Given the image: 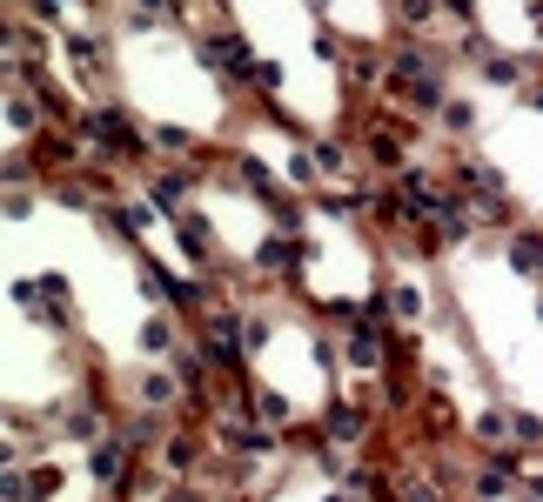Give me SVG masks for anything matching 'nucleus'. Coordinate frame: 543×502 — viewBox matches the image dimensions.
<instances>
[{"label": "nucleus", "mask_w": 543, "mask_h": 502, "mask_svg": "<svg viewBox=\"0 0 543 502\" xmlns=\"http://www.w3.org/2000/svg\"><path fill=\"white\" fill-rule=\"evenodd\" d=\"M81 134L101 141V148H114V154H141V134L128 128V114H81Z\"/></svg>", "instance_id": "f257e3e1"}, {"label": "nucleus", "mask_w": 543, "mask_h": 502, "mask_svg": "<svg viewBox=\"0 0 543 502\" xmlns=\"http://www.w3.org/2000/svg\"><path fill=\"white\" fill-rule=\"evenodd\" d=\"M342 362H349V369H383V349H376V328H369V322L349 328V342H342Z\"/></svg>", "instance_id": "f03ea898"}, {"label": "nucleus", "mask_w": 543, "mask_h": 502, "mask_svg": "<svg viewBox=\"0 0 543 502\" xmlns=\"http://www.w3.org/2000/svg\"><path fill=\"white\" fill-rule=\"evenodd\" d=\"M188 188H195V175H155L148 181V195H155V208H168V215H188Z\"/></svg>", "instance_id": "7ed1b4c3"}, {"label": "nucleus", "mask_w": 543, "mask_h": 502, "mask_svg": "<svg viewBox=\"0 0 543 502\" xmlns=\"http://www.w3.org/2000/svg\"><path fill=\"white\" fill-rule=\"evenodd\" d=\"M88 469H94V476H101V482H114V476H121V469H128V442L101 436V442H94V456H88Z\"/></svg>", "instance_id": "20e7f679"}, {"label": "nucleus", "mask_w": 543, "mask_h": 502, "mask_svg": "<svg viewBox=\"0 0 543 502\" xmlns=\"http://www.w3.org/2000/svg\"><path fill=\"white\" fill-rule=\"evenodd\" d=\"M61 429H68L74 442H101V409H94V402H74V409L61 415Z\"/></svg>", "instance_id": "39448f33"}, {"label": "nucleus", "mask_w": 543, "mask_h": 502, "mask_svg": "<svg viewBox=\"0 0 543 502\" xmlns=\"http://www.w3.org/2000/svg\"><path fill=\"white\" fill-rule=\"evenodd\" d=\"M510 268H523V275H543V235H510Z\"/></svg>", "instance_id": "423d86ee"}, {"label": "nucleus", "mask_w": 543, "mask_h": 502, "mask_svg": "<svg viewBox=\"0 0 543 502\" xmlns=\"http://www.w3.org/2000/svg\"><path fill=\"white\" fill-rule=\"evenodd\" d=\"M135 349H141V355H168V349H175V342H168V322H161V315H148V322H141Z\"/></svg>", "instance_id": "0eeeda50"}, {"label": "nucleus", "mask_w": 543, "mask_h": 502, "mask_svg": "<svg viewBox=\"0 0 543 502\" xmlns=\"http://www.w3.org/2000/svg\"><path fill=\"white\" fill-rule=\"evenodd\" d=\"M483 81H497V88H517V81H523V61H510V54H490V61H483Z\"/></svg>", "instance_id": "6e6552de"}, {"label": "nucleus", "mask_w": 543, "mask_h": 502, "mask_svg": "<svg viewBox=\"0 0 543 502\" xmlns=\"http://www.w3.org/2000/svg\"><path fill=\"white\" fill-rule=\"evenodd\" d=\"M329 436H349V442H356L362 436V409H349V402H336V409H329Z\"/></svg>", "instance_id": "1a4fd4ad"}, {"label": "nucleus", "mask_w": 543, "mask_h": 502, "mask_svg": "<svg viewBox=\"0 0 543 502\" xmlns=\"http://www.w3.org/2000/svg\"><path fill=\"white\" fill-rule=\"evenodd\" d=\"M135 402H141V409H168V402H175V389H168V375H148V382L135 389Z\"/></svg>", "instance_id": "9d476101"}, {"label": "nucleus", "mask_w": 543, "mask_h": 502, "mask_svg": "<svg viewBox=\"0 0 543 502\" xmlns=\"http://www.w3.org/2000/svg\"><path fill=\"white\" fill-rule=\"evenodd\" d=\"M262 262H269V268H295V262H302V248H295L289 235H275V241H262Z\"/></svg>", "instance_id": "9b49d317"}, {"label": "nucleus", "mask_w": 543, "mask_h": 502, "mask_svg": "<svg viewBox=\"0 0 543 502\" xmlns=\"http://www.w3.org/2000/svg\"><path fill=\"white\" fill-rule=\"evenodd\" d=\"M242 81L262 88V94H275V88H282V67H275V61H249V67H242Z\"/></svg>", "instance_id": "f8f14e48"}, {"label": "nucleus", "mask_w": 543, "mask_h": 502, "mask_svg": "<svg viewBox=\"0 0 543 502\" xmlns=\"http://www.w3.org/2000/svg\"><path fill=\"white\" fill-rule=\"evenodd\" d=\"M443 128H450V134H470V128H476V108H470V101H443Z\"/></svg>", "instance_id": "ddd939ff"}, {"label": "nucleus", "mask_w": 543, "mask_h": 502, "mask_svg": "<svg viewBox=\"0 0 543 502\" xmlns=\"http://www.w3.org/2000/svg\"><path fill=\"white\" fill-rule=\"evenodd\" d=\"M161 462H168L175 476H181V469H195V442H188V436H175V442H168V456H161Z\"/></svg>", "instance_id": "4468645a"}, {"label": "nucleus", "mask_w": 543, "mask_h": 502, "mask_svg": "<svg viewBox=\"0 0 543 502\" xmlns=\"http://www.w3.org/2000/svg\"><path fill=\"white\" fill-rule=\"evenodd\" d=\"M510 436H523V442H543V422H537V415H523V409H510Z\"/></svg>", "instance_id": "2eb2a0df"}, {"label": "nucleus", "mask_w": 543, "mask_h": 502, "mask_svg": "<svg viewBox=\"0 0 543 502\" xmlns=\"http://www.w3.org/2000/svg\"><path fill=\"white\" fill-rule=\"evenodd\" d=\"M436 0H403V27H430Z\"/></svg>", "instance_id": "dca6fc26"}, {"label": "nucleus", "mask_w": 543, "mask_h": 502, "mask_svg": "<svg viewBox=\"0 0 543 502\" xmlns=\"http://www.w3.org/2000/svg\"><path fill=\"white\" fill-rule=\"evenodd\" d=\"M289 181H295V188H316V161H309V154H295V161H289Z\"/></svg>", "instance_id": "f3484780"}, {"label": "nucleus", "mask_w": 543, "mask_h": 502, "mask_svg": "<svg viewBox=\"0 0 543 502\" xmlns=\"http://www.w3.org/2000/svg\"><path fill=\"white\" fill-rule=\"evenodd\" d=\"M369 154H376V161H396L403 148H396V134H369Z\"/></svg>", "instance_id": "a211bd4d"}, {"label": "nucleus", "mask_w": 543, "mask_h": 502, "mask_svg": "<svg viewBox=\"0 0 543 502\" xmlns=\"http://www.w3.org/2000/svg\"><path fill=\"white\" fill-rule=\"evenodd\" d=\"M161 148L181 154V148H195V134H181V128H161Z\"/></svg>", "instance_id": "6ab92c4d"}, {"label": "nucleus", "mask_w": 543, "mask_h": 502, "mask_svg": "<svg viewBox=\"0 0 543 502\" xmlns=\"http://www.w3.org/2000/svg\"><path fill=\"white\" fill-rule=\"evenodd\" d=\"M450 7H456V14H463V21H476V14H470V0H450Z\"/></svg>", "instance_id": "aec40b11"}, {"label": "nucleus", "mask_w": 543, "mask_h": 502, "mask_svg": "<svg viewBox=\"0 0 543 502\" xmlns=\"http://www.w3.org/2000/svg\"><path fill=\"white\" fill-rule=\"evenodd\" d=\"M168 502H208V496H195V489H188V496H168Z\"/></svg>", "instance_id": "412c9836"}, {"label": "nucleus", "mask_w": 543, "mask_h": 502, "mask_svg": "<svg viewBox=\"0 0 543 502\" xmlns=\"http://www.w3.org/2000/svg\"><path fill=\"white\" fill-rule=\"evenodd\" d=\"M530 108H543V88H530Z\"/></svg>", "instance_id": "4be33fe9"}, {"label": "nucleus", "mask_w": 543, "mask_h": 502, "mask_svg": "<svg viewBox=\"0 0 543 502\" xmlns=\"http://www.w3.org/2000/svg\"><path fill=\"white\" fill-rule=\"evenodd\" d=\"M537 315H543V295H537Z\"/></svg>", "instance_id": "5701e85b"}]
</instances>
